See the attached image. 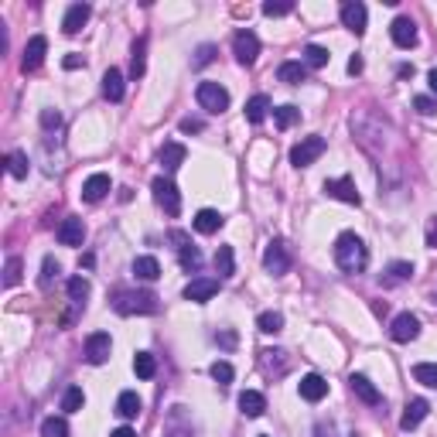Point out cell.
<instances>
[{
    "instance_id": "1",
    "label": "cell",
    "mask_w": 437,
    "mask_h": 437,
    "mask_svg": "<svg viewBox=\"0 0 437 437\" xmlns=\"http://www.w3.org/2000/svg\"><path fill=\"white\" fill-rule=\"evenodd\" d=\"M335 263L342 273H362L365 263H369V249L362 243L356 232H342L339 239H335Z\"/></svg>"
},
{
    "instance_id": "2",
    "label": "cell",
    "mask_w": 437,
    "mask_h": 437,
    "mask_svg": "<svg viewBox=\"0 0 437 437\" xmlns=\"http://www.w3.org/2000/svg\"><path fill=\"white\" fill-rule=\"evenodd\" d=\"M116 314H157V297L151 290H120L113 297Z\"/></svg>"
},
{
    "instance_id": "3",
    "label": "cell",
    "mask_w": 437,
    "mask_h": 437,
    "mask_svg": "<svg viewBox=\"0 0 437 437\" xmlns=\"http://www.w3.org/2000/svg\"><path fill=\"white\" fill-rule=\"evenodd\" d=\"M195 99H198V106H202L205 113H222V110H229V93L219 82H198Z\"/></svg>"
},
{
    "instance_id": "4",
    "label": "cell",
    "mask_w": 437,
    "mask_h": 437,
    "mask_svg": "<svg viewBox=\"0 0 437 437\" xmlns=\"http://www.w3.org/2000/svg\"><path fill=\"white\" fill-rule=\"evenodd\" d=\"M324 147H328L324 137H305L301 144L290 147V164H294V168H307V164H314V161L322 157Z\"/></svg>"
},
{
    "instance_id": "5",
    "label": "cell",
    "mask_w": 437,
    "mask_h": 437,
    "mask_svg": "<svg viewBox=\"0 0 437 437\" xmlns=\"http://www.w3.org/2000/svg\"><path fill=\"white\" fill-rule=\"evenodd\" d=\"M232 55H236V62L239 65H253L256 62V55H260V38L253 35V31H236L232 35Z\"/></svg>"
},
{
    "instance_id": "6",
    "label": "cell",
    "mask_w": 437,
    "mask_h": 437,
    "mask_svg": "<svg viewBox=\"0 0 437 437\" xmlns=\"http://www.w3.org/2000/svg\"><path fill=\"white\" fill-rule=\"evenodd\" d=\"M154 198H157V205H161V209L168 212V215H178V212H181V195H178V188H174V181L171 178H154Z\"/></svg>"
},
{
    "instance_id": "7",
    "label": "cell",
    "mask_w": 437,
    "mask_h": 437,
    "mask_svg": "<svg viewBox=\"0 0 437 437\" xmlns=\"http://www.w3.org/2000/svg\"><path fill=\"white\" fill-rule=\"evenodd\" d=\"M263 266L273 277H284L287 270H290V253H287V246L280 239H273V243L263 249Z\"/></svg>"
},
{
    "instance_id": "8",
    "label": "cell",
    "mask_w": 437,
    "mask_h": 437,
    "mask_svg": "<svg viewBox=\"0 0 437 437\" xmlns=\"http://www.w3.org/2000/svg\"><path fill=\"white\" fill-rule=\"evenodd\" d=\"M417 335H420V322H417V314H410V311L397 314L393 324H390V339L393 342H414Z\"/></svg>"
},
{
    "instance_id": "9",
    "label": "cell",
    "mask_w": 437,
    "mask_h": 437,
    "mask_svg": "<svg viewBox=\"0 0 437 437\" xmlns=\"http://www.w3.org/2000/svg\"><path fill=\"white\" fill-rule=\"evenodd\" d=\"M110 352H113V339L106 331H93L86 339V359L93 362V365H103V362L110 359Z\"/></svg>"
},
{
    "instance_id": "10",
    "label": "cell",
    "mask_w": 437,
    "mask_h": 437,
    "mask_svg": "<svg viewBox=\"0 0 437 437\" xmlns=\"http://www.w3.org/2000/svg\"><path fill=\"white\" fill-rule=\"evenodd\" d=\"M324 191H328L331 198H339V202H348V205H359L362 202V195L352 178H328V181H324Z\"/></svg>"
},
{
    "instance_id": "11",
    "label": "cell",
    "mask_w": 437,
    "mask_h": 437,
    "mask_svg": "<svg viewBox=\"0 0 437 437\" xmlns=\"http://www.w3.org/2000/svg\"><path fill=\"white\" fill-rule=\"evenodd\" d=\"M219 294V280L215 277H198V280H191L185 287V301H195V305H205Z\"/></svg>"
},
{
    "instance_id": "12",
    "label": "cell",
    "mask_w": 437,
    "mask_h": 437,
    "mask_svg": "<svg viewBox=\"0 0 437 437\" xmlns=\"http://www.w3.org/2000/svg\"><path fill=\"white\" fill-rule=\"evenodd\" d=\"M45 52H48V38H45V35H35V38L24 45V58H21V69H24V72H35L41 62H45Z\"/></svg>"
},
{
    "instance_id": "13",
    "label": "cell",
    "mask_w": 437,
    "mask_h": 437,
    "mask_svg": "<svg viewBox=\"0 0 437 437\" xmlns=\"http://www.w3.org/2000/svg\"><path fill=\"white\" fill-rule=\"evenodd\" d=\"M55 236H58L62 246H82V239H86V226H82V219L69 215V219H62V226H58Z\"/></svg>"
},
{
    "instance_id": "14",
    "label": "cell",
    "mask_w": 437,
    "mask_h": 437,
    "mask_svg": "<svg viewBox=\"0 0 437 437\" xmlns=\"http://www.w3.org/2000/svg\"><path fill=\"white\" fill-rule=\"evenodd\" d=\"M365 21H369L365 4H359V0H348V4H342V24L348 28V31L362 35V31H365Z\"/></svg>"
},
{
    "instance_id": "15",
    "label": "cell",
    "mask_w": 437,
    "mask_h": 437,
    "mask_svg": "<svg viewBox=\"0 0 437 437\" xmlns=\"http://www.w3.org/2000/svg\"><path fill=\"white\" fill-rule=\"evenodd\" d=\"M390 35H393V45H397V48H414V45H417V24L410 18H397L390 24Z\"/></svg>"
},
{
    "instance_id": "16",
    "label": "cell",
    "mask_w": 437,
    "mask_h": 437,
    "mask_svg": "<svg viewBox=\"0 0 437 437\" xmlns=\"http://www.w3.org/2000/svg\"><path fill=\"white\" fill-rule=\"evenodd\" d=\"M427 414H431V403H427V399H410V403H407V407H403V417H399V427H403V431H414V427H420V424H424V417H427Z\"/></svg>"
},
{
    "instance_id": "17",
    "label": "cell",
    "mask_w": 437,
    "mask_h": 437,
    "mask_svg": "<svg viewBox=\"0 0 437 437\" xmlns=\"http://www.w3.org/2000/svg\"><path fill=\"white\" fill-rule=\"evenodd\" d=\"M348 386H352V393H356L362 403H369V407H380V403H382V393L369 380H365L362 373H352V376H348Z\"/></svg>"
},
{
    "instance_id": "18",
    "label": "cell",
    "mask_w": 437,
    "mask_h": 437,
    "mask_svg": "<svg viewBox=\"0 0 437 437\" xmlns=\"http://www.w3.org/2000/svg\"><path fill=\"white\" fill-rule=\"evenodd\" d=\"M89 4H72L69 11H65V18H62V31L65 35H79L82 28H86V21H89Z\"/></svg>"
},
{
    "instance_id": "19",
    "label": "cell",
    "mask_w": 437,
    "mask_h": 437,
    "mask_svg": "<svg viewBox=\"0 0 437 437\" xmlns=\"http://www.w3.org/2000/svg\"><path fill=\"white\" fill-rule=\"evenodd\" d=\"M301 397H305L307 403H322V399L328 397V382H324V376L307 373L305 380H301Z\"/></svg>"
},
{
    "instance_id": "20",
    "label": "cell",
    "mask_w": 437,
    "mask_h": 437,
    "mask_svg": "<svg viewBox=\"0 0 437 437\" xmlns=\"http://www.w3.org/2000/svg\"><path fill=\"white\" fill-rule=\"evenodd\" d=\"M110 195V174H89L86 178V185H82V198L86 202H99V198H106Z\"/></svg>"
},
{
    "instance_id": "21",
    "label": "cell",
    "mask_w": 437,
    "mask_h": 437,
    "mask_svg": "<svg viewBox=\"0 0 437 437\" xmlns=\"http://www.w3.org/2000/svg\"><path fill=\"white\" fill-rule=\"evenodd\" d=\"M239 410H243V417H263L266 397L256 393V390H243V393H239Z\"/></svg>"
},
{
    "instance_id": "22",
    "label": "cell",
    "mask_w": 437,
    "mask_h": 437,
    "mask_svg": "<svg viewBox=\"0 0 437 437\" xmlns=\"http://www.w3.org/2000/svg\"><path fill=\"white\" fill-rule=\"evenodd\" d=\"M103 96L110 103H120L123 99V72L120 69H106L103 72Z\"/></svg>"
},
{
    "instance_id": "23",
    "label": "cell",
    "mask_w": 437,
    "mask_h": 437,
    "mask_svg": "<svg viewBox=\"0 0 437 437\" xmlns=\"http://www.w3.org/2000/svg\"><path fill=\"white\" fill-rule=\"evenodd\" d=\"M140 397L133 393V390H123L120 397H116V417H123V420H133L137 414H140Z\"/></svg>"
},
{
    "instance_id": "24",
    "label": "cell",
    "mask_w": 437,
    "mask_h": 437,
    "mask_svg": "<svg viewBox=\"0 0 437 437\" xmlns=\"http://www.w3.org/2000/svg\"><path fill=\"white\" fill-rule=\"evenodd\" d=\"M185 157H188L185 144H164V151H161V168H164V171H178V168L185 164Z\"/></svg>"
},
{
    "instance_id": "25",
    "label": "cell",
    "mask_w": 437,
    "mask_h": 437,
    "mask_svg": "<svg viewBox=\"0 0 437 437\" xmlns=\"http://www.w3.org/2000/svg\"><path fill=\"white\" fill-rule=\"evenodd\" d=\"M277 79L287 82V86H297V82H305L307 79V65L305 62H284V65L277 69Z\"/></svg>"
},
{
    "instance_id": "26",
    "label": "cell",
    "mask_w": 437,
    "mask_h": 437,
    "mask_svg": "<svg viewBox=\"0 0 437 437\" xmlns=\"http://www.w3.org/2000/svg\"><path fill=\"white\" fill-rule=\"evenodd\" d=\"M222 222H226V219H222L215 209H202L198 215H195V229H198V232H205V236L219 232V229H222Z\"/></svg>"
},
{
    "instance_id": "27",
    "label": "cell",
    "mask_w": 437,
    "mask_h": 437,
    "mask_svg": "<svg viewBox=\"0 0 437 437\" xmlns=\"http://www.w3.org/2000/svg\"><path fill=\"white\" fill-rule=\"evenodd\" d=\"M414 277V266L407 263V260H397V263L386 266V273H382V284L393 287V284H403V280H410Z\"/></svg>"
},
{
    "instance_id": "28",
    "label": "cell",
    "mask_w": 437,
    "mask_h": 437,
    "mask_svg": "<svg viewBox=\"0 0 437 437\" xmlns=\"http://www.w3.org/2000/svg\"><path fill=\"white\" fill-rule=\"evenodd\" d=\"M133 273H137L140 280H157V277H161V263H157L154 256H137V260H133Z\"/></svg>"
},
{
    "instance_id": "29",
    "label": "cell",
    "mask_w": 437,
    "mask_h": 437,
    "mask_svg": "<svg viewBox=\"0 0 437 437\" xmlns=\"http://www.w3.org/2000/svg\"><path fill=\"white\" fill-rule=\"evenodd\" d=\"M133 373H137L140 380H154V373H157V359H154L151 352H137V356H133Z\"/></svg>"
},
{
    "instance_id": "30",
    "label": "cell",
    "mask_w": 437,
    "mask_h": 437,
    "mask_svg": "<svg viewBox=\"0 0 437 437\" xmlns=\"http://www.w3.org/2000/svg\"><path fill=\"white\" fill-rule=\"evenodd\" d=\"M266 110H270V99H266L263 93H256L246 103V120H249V123H263V120H266Z\"/></svg>"
},
{
    "instance_id": "31",
    "label": "cell",
    "mask_w": 437,
    "mask_h": 437,
    "mask_svg": "<svg viewBox=\"0 0 437 437\" xmlns=\"http://www.w3.org/2000/svg\"><path fill=\"white\" fill-rule=\"evenodd\" d=\"M215 270H219V277H232V273H236V256H232V246H219V249H215Z\"/></svg>"
},
{
    "instance_id": "32",
    "label": "cell",
    "mask_w": 437,
    "mask_h": 437,
    "mask_svg": "<svg viewBox=\"0 0 437 437\" xmlns=\"http://www.w3.org/2000/svg\"><path fill=\"white\" fill-rule=\"evenodd\" d=\"M414 380H417L420 386L437 390V362H417V365H414Z\"/></svg>"
},
{
    "instance_id": "33",
    "label": "cell",
    "mask_w": 437,
    "mask_h": 437,
    "mask_svg": "<svg viewBox=\"0 0 437 437\" xmlns=\"http://www.w3.org/2000/svg\"><path fill=\"white\" fill-rule=\"evenodd\" d=\"M256 328H260L263 335H277V331L284 328V314H280V311H263V314L256 318Z\"/></svg>"
},
{
    "instance_id": "34",
    "label": "cell",
    "mask_w": 437,
    "mask_h": 437,
    "mask_svg": "<svg viewBox=\"0 0 437 437\" xmlns=\"http://www.w3.org/2000/svg\"><path fill=\"white\" fill-rule=\"evenodd\" d=\"M7 171H11V178H28V171H31L28 154H24V151H11V154H7Z\"/></svg>"
},
{
    "instance_id": "35",
    "label": "cell",
    "mask_w": 437,
    "mask_h": 437,
    "mask_svg": "<svg viewBox=\"0 0 437 437\" xmlns=\"http://www.w3.org/2000/svg\"><path fill=\"white\" fill-rule=\"evenodd\" d=\"M328 48H322V45H307L305 48V58H301V62H305L307 69H324V65H328Z\"/></svg>"
},
{
    "instance_id": "36",
    "label": "cell",
    "mask_w": 437,
    "mask_h": 437,
    "mask_svg": "<svg viewBox=\"0 0 437 437\" xmlns=\"http://www.w3.org/2000/svg\"><path fill=\"white\" fill-rule=\"evenodd\" d=\"M297 120H301V110H297V106H277V110H273V123H277L280 130H290Z\"/></svg>"
},
{
    "instance_id": "37",
    "label": "cell",
    "mask_w": 437,
    "mask_h": 437,
    "mask_svg": "<svg viewBox=\"0 0 437 437\" xmlns=\"http://www.w3.org/2000/svg\"><path fill=\"white\" fill-rule=\"evenodd\" d=\"M82 403H86V393H82L79 386H69V390H65V397H62V410H65V414H79V410H82Z\"/></svg>"
},
{
    "instance_id": "38",
    "label": "cell",
    "mask_w": 437,
    "mask_h": 437,
    "mask_svg": "<svg viewBox=\"0 0 437 437\" xmlns=\"http://www.w3.org/2000/svg\"><path fill=\"white\" fill-rule=\"evenodd\" d=\"M178 260H181V270H188V273H195V270H198V266H202V253H198V249L191 246H181L178 249Z\"/></svg>"
},
{
    "instance_id": "39",
    "label": "cell",
    "mask_w": 437,
    "mask_h": 437,
    "mask_svg": "<svg viewBox=\"0 0 437 437\" xmlns=\"http://www.w3.org/2000/svg\"><path fill=\"white\" fill-rule=\"evenodd\" d=\"M41 437H69V424L65 417H48L41 424Z\"/></svg>"
},
{
    "instance_id": "40",
    "label": "cell",
    "mask_w": 437,
    "mask_h": 437,
    "mask_svg": "<svg viewBox=\"0 0 437 437\" xmlns=\"http://www.w3.org/2000/svg\"><path fill=\"white\" fill-rule=\"evenodd\" d=\"M144 52H147V38H140L137 45H133V62H130V76L133 79H140L144 76V69H147V65H144Z\"/></svg>"
},
{
    "instance_id": "41",
    "label": "cell",
    "mask_w": 437,
    "mask_h": 437,
    "mask_svg": "<svg viewBox=\"0 0 437 437\" xmlns=\"http://www.w3.org/2000/svg\"><path fill=\"white\" fill-rule=\"evenodd\" d=\"M69 297H72L76 305H86V297H89V280H86V277H72V280H69Z\"/></svg>"
},
{
    "instance_id": "42",
    "label": "cell",
    "mask_w": 437,
    "mask_h": 437,
    "mask_svg": "<svg viewBox=\"0 0 437 437\" xmlns=\"http://www.w3.org/2000/svg\"><path fill=\"white\" fill-rule=\"evenodd\" d=\"M212 380L215 382H222V386H226V382H232V376H236V373H232V365H229V362H212Z\"/></svg>"
},
{
    "instance_id": "43",
    "label": "cell",
    "mask_w": 437,
    "mask_h": 437,
    "mask_svg": "<svg viewBox=\"0 0 437 437\" xmlns=\"http://www.w3.org/2000/svg\"><path fill=\"white\" fill-rule=\"evenodd\" d=\"M55 273H58V260L55 256H45V263H41V287H52V280H55Z\"/></svg>"
},
{
    "instance_id": "44",
    "label": "cell",
    "mask_w": 437,
    "mask_h": 437,
    "mask_svg": "<svg viewBox=\"0 0 437 437\" xmlns=\"http://www.w3.org/2000/svg\"><path fill=\"white\" fill-rule=\"evenodd\" d=\"M294 11V4L290 0H284V4H273V0H266L263 4V14L266 18H284V14H290Z\"/></svg>"
},
{
    "instance_id": "45",
    "label": "cell",
    "mask_w": 437,
    "mask_h": 437,
    "mask_svg": "<svg viewBox=\"0 0 437 437\" xmlns=\"http://www.w3.org/2000/svg\"><path fill=\"white\" fill-rule=\"evenodd\" d=\"M18 280H21V260L11 256V260H7V270H4V287H14Z\"/></svg>"
},
{
    "instance_id": "46",
    "label": "cell",
    "mask_w": 437,
    "mask_h": 437,
    "mask_svg": "<svg viewBox=\"0 0 437 437\" xmlns=\"http://www.w3.org/2000/svg\"><path fill=\"white\" fill-rule=\"evenodd\" d=\"M414 110H417L420 116H434L437 113V99H431V96H417V99H414Z\"/></svg>"
},
{
    "instance_id": "47",
    "label": "cell",
    "mask_w": 437,
    "mask_h": 437,
    "mask_svg": "<svg viewBox=\"0 0 437 437\" xmlns=\"http://www.w3.org/2000/svg\"><path fill=\"white\" fill-rule=\"evenodd\" d=\"M58 123H62V116H58L55 110H45V113H41V127H45V130H52Z\"/></svg>"
},
{
    "instance_id": "48",
    "label": "cell",
    "mask_w": 437,
    "mask_h": 437,
    "mask_svg": "<svg viewBox=\"0 0 437 437\" xmlns=\"http://www.w3.org/2000/svg\"><path fill=\"white\" fill-rule=\"evenodd\" d=\"M427 246L437 249V215H431V219H427Z\"/></svg>"
},
{
    "instance_id": "49",
    "label": "cell",
    "mask_w": 437,
    "mask_h": 437,
    "mask_svg": "<svg viewBox=\"0 0 437 437\" xmlns=\"http://www.w3.org/2000/svg\"><path fill=\"white\" fill-rule=\"evenodd\" d=\"M212 55H215V48H212V45H202V48H198V58H195V65H209Z\"/></svg>"
},
{
    "instance_id": "50",
    "label": "cell",
    "mask_w": 437,
    "mask_h": 437,
    "mask_svg": "<svg viewBox=\"0 0 437 437\" xmlns=\"http://www.w3.org/2000/svg\"><path fill=\"white\" fill-rule=\"evenodd\" d=\"M181 130H185V133H202V120H191V116H185V120H181Z\"/></svg>"
},
{
    "instance_id": "51",
    "label": "cell",
    "mask_w": 437,
    "mask_h": 437,
    "mask_svg": "<svg viewBox=\"0 0 437 437\" xmlns=\"http://www.w3.org/2000/svg\"><path fill=\"white\" fill-rule=\"evenodd\" d=\"M62 65H65V69H82V65H86V58L72 52V55H65V62H62Z\"/></svg>"
},
{
    "instance_id": "52",
    "label": "cell",
    "mask_w": 437,
    "mask_h": 437,
    "mask_svg": "<svg viewBox=\"0 0 437 437\" xmlns=\"http://www.w3.org/2000/svg\"><path fill=\"white\" fill-rule=\"evenodd\" d=\"M215 342L222 345V348H236V335H232V331H222V335H215Z\"/></svg>"
},
{
    "instance_id": "53",
    "label": "cell",
    "mask_w": 437,
    "mask_h": 437,
    "mask_svg": "<svg viewBox=\"0 0 437 437\" xmlns=\"http://www.w3.org/2000/svg\"><path fill=\"white\" fill-rule=\"evenodd\" d=\"M110 437H137V431H133V427H116Z\"/></svg>"
},
{
    "instance_id": "54",
    "label": "cell",
    "mask_w": 437,
    "mask_h": 437,
    "mask_svg": "<svg viewBox=\"0 0 437 437\" xmlns=\"http://www.w3.org/2000/svg\"><path fill=\"white\" fill-rule=\"evenodd\" d=\"M348 72H352V76H359V72H362V58H359V55L348 62Z\"/></svg>"
},
{
    "instance_id": "55",
    "label": "cell",
    "mask_w": 437,
    "mask_h": 437,
    "mask_svg": "<svg viewBox=\"0 0 437 437\" xmlns=\"http://www.w3.org/2000/svg\"><path fill=\"white\" fill-rule=\"evenodd\" d=\"M427 82H431V93L437 96V69H431V72H427Z\"/></svg>"
},
{
    "instance_id": "56",
    "label": "cell",
    "mask_w": 437,
    "mask_h": 437,
    "mask_svg": "<svg viewBox=\"0 0 437 437\" xmlns=\"http://www.w3.org/2000/svg\"><path fill=\"white\" fill-rule=\"evenodd\" d=\"M434 305H437V294H434Z\"/></svg>"
},
{
    "instance_id": "57",
    "label": "cell",
    "mask_w": 437,
    "mask_h": 437,
    "mask_svg": "<svg viewBox=\"0 0 437 437\" xmlns=\"http://www.w3.org/2000/svg\"><path fill=\"white\" fill-rule=\"evenodd\" d=\"M260 437H266V434H260Z\"/></svg>"
}]
</instances>
